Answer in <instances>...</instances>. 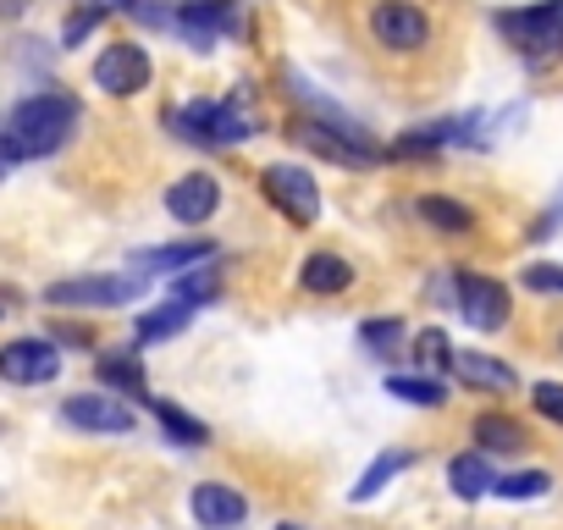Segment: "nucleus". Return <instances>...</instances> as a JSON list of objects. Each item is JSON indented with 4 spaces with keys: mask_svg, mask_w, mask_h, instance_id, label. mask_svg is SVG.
<instances>
[{
    "mask_svg": "<svg viewBox=\"0 0 563 530\" xmlns=\"http://www.w3.org/2000/svg\"><path fill=\"white\" fill-rule=\"evenodd\" d=\"M78 117H84V106L73 100V95H62V89H45V95H29L12 117H7V150L18 155V161H40V155H56L67 139H73V128H78Z\"/></svg>",
    "mask_w": 563,
    "mask_h": 530,
    "instance_id": "obj_1",
    "label": "nucleus"
},
{
    "mask_svg": "<svg viewBox=\"0 0 563 530\" xmlns=\"http://www.w3.org/2000/svg\"><path fill=\"white\" fill-rule=\"evenodd\" d=\"M166 122L188 139V144H205V150H227V144H243L260 133V111L249 106V95H227V100H194L183 111H166Z\"/></svg>",
    "mask_w": 563,
    "mask_h": 530,
    "instance_id": "obj_2",
    "label": "nucleus"
},
{
    "mask_svg": "<svg viewBox=\"0 0 563 530\" xmlns=\"http://www.w3.org/2000/svg\"><path fill=\"white\" fill-rule=\"evenodd\" d=\"M294 139H299L305 150L338 161V166H376V161L387 155V150H382L360 122H349L343 111H332V117H305V122L294 128Z\"/></svg>",
    "mask_w": 563,
    "mask_h": 530,
    "instance_id": "obj_3",
    "label": "nucleus"
},
{
    "mask_svg": "<svg viewBox=\"0 0 563 530\" xmlns=\"http://www.w3.org/2000/svg\"><path fill=\"white\" fill-rule=\"evenodd\" d=\"M497 29L508 34V45L525 56V62H552L563 56V0H541V7H525V12H503Z\"/></svg>",
    "mask_w": 563,
    "mask_h": 530,
    "instance_id": "obj_4",
    "label": "nucleus"
},
{
    "mask_svg": "<svg viewBox=\"0 0 563 530\" xmlns=\"http://www.w3.org/2000/svg\"><path fill=\"white\" fill-rule=\"evenodd\" d=\"M260 188H265V199L288 216L294 227H316V221H321V188H316V177H310L305 166L276 161V166L260 172Z\"/></svg>",
    "mask_w": 563,
    "mask_h": 530,
    "instance_id": "obj_5",
    "label": "nucleus"
},
{
    "mask_svg": "<svg viewBox=\"0 0 563 530\" xmlns=\"http://www.w3.org/2000/svg\"><path fill=\"white\" fill-rule=\"evenodd\" d=\"M144 294V272H117V277H73V283H51L45 299L62 310H111V305H133Z\"/></svg>",
    "mask_w": 563,
    "mask_h": 530,
    "instance_id": "obj_6",
    "label": "nucleus"
},
{
    "mask_svg": "<svg viewBox=\"0 0 563 530\" xmlns=\"http://www.w3.org/2000/svg\"><path fill=\"white\" fill-rule=\"evenodd\" d=\"M371 34H376L382 51L415 56L431 40V18L420 7H409V0H376V7H371Z\"/></svg>",
    "mask_w": 563,
    "mask_h": 530,
    "instance_id": "obj_7",
    "label": "nucleus"
},
{
    "mask_svg": "<svg viewBox=\"0 0 563 530\" xmlns=\"http://www.w3.org/2000/svg\"><path fill=\"white\" fill-rule=\"evenodd\" d=\"M177 29L194 51H210L216 40L243 34V12H238V0H188V7L177 12Z\"/></svg>",
    "mask_w": 563,
    "mask_h": 530,
    "instance_id": "obj_8",
    "label": "nucleus"
},
{
    "mask_svg": "<svg viewBox=\"0 0 563 530\" xmlns=\"http://www.w3.org/2000/svg\"><path fill=\"white\" fill-rule=\"evenodd\" d=\"M62 376V349L51 338H18L0 349V382H18V387H40Z\"/></svg>",
    "mask_w": 563,
    "mask_h": 530,
    "instance_id": "obj_9",
    "label": "nucleus"
},
{
    "mask_svg": "<svg viewBox=\"0 0 563 530\" xmlns=\"http://www.w3.org/2000/svg\"><path fill=\"white\" fill-rule=\"evenodd\" d=\"M150 56H144V45H106L100 56H95V84L106 89V95H117V100H128V95H139V89H150Z\"/></svg>",
    "mask_w": 563,
    "mask_h": 530,
    "instance_id": "obj_10",
    "label": "nucleus"
},
{
    "mask_svg": "<svg viewBox=\"0 0 563 530\" xmlns=\"http://www.w3.org/2000/svg\"><path fill=\"white\" fill-rule=\"evenodd\" d=\"M459 310L470 327L481 332H503L508 327V288L481 277V272H459Z\"/></svg>",
    "mask_w": 563,
    "mask_h": 530,
    "instance_id": "obj_11",
    "label": "nucleus"
},
{
    "mask_svg": "<svg viewBox=\"0 0 563 530\" xmlns=\"http://www.w3.org/2000/svg\"><path fill=\"white\" fill-rule=\"evenodd\" d=\"M62 415H67V426H78V431H100V437H122V431H133V409H128L122 398H111V393H78V398L62 404Z\"/></svg>",
    "mask_w": 563,
    "mask_h": 530,
    "instance_id": "obj_12",
    "label": "nucleus"
},
{
    "mask_svg": "<svg viewBox=\"0 0 563 530\" xmlns=\"http://www.w3.org/2000/svg\"><path fill=\"white\" fill-rule=\"evenodd\" d=\"M216 205H221V183H216L210 172H188V177H177V183L166 188V210H172V221L199 227V221L216 216Z\"/></svg>",
    "mask_w": 563,
    "mask_h": 530,
    "instance_id": "obj_13",
    "label": "nucleus"
},
{
    "mask_svg": "<svg viewBox=\"0 0 563 530\" xmlns=\"http://www.w3.org/2000/svg\"><path fill=\"white\" fill-rule=\"evenodd\" d=\"M188 508H194V519H199L205 530H238V525L249 519V503H243L232 486H221V481H205V486H194Z\"/></svg>",
    "mask_w": 563,
    "mask_h": 530,
    "instance_id": "obj_14",
    "label": "nucleus"
},
{
    "mask_svg": "<svg viewBox=\"0 0 563 530\" xmlns=\"http://www.w3.org/2000/svg\"><path fill=\"white\" fill-rule=\"evenodd\" d=\"M216 260V243L210 238H183V243H161V249H139L133 265L139 272H194V265Z\"/></svg>",
    "mask_w": 563,
    "mask_h": 530,
    "instance_id": "obj_15",
    "label": "nucleus"
},
{
    "mask_svg": "<svg viewBox=\"0 0 563 530\" xmlns=\"http://www.w3.org/2000/svg\"><path fill=\"white\" fill-rule=\"evenodd\" d=\"M349 283H354V265H349L343 254H332V249L305 254V265H299V288H305V294H316V299L349 294Z\"/></svg>",
    "mask_w": 563,
    "mask_h": 530,
    "instance_id": "obj_16",
    "label": "nucleus"
},
{
    "mask_svg": "<svg viewBox=\"0 0 563 530\" xmlns=\"http://www.w3.org/2000/svg\"><path fill=\"white\" fill-rule=\"evenodd\" d=\"M415 216H420L426 227L448 232V238H464V232L475 227V210L459 205V199H448V194H420V199H415Z\"/></svg>",
    "mask_w": 563,
    "mask_h": 530,
    "instance_id": "obj_17",
    "label": "nucleus"
},
{
    "mask_svg": "<svg viewBox=\"0 0 563 530\" xmlns=\"http://www.w3.org/2000/svg\"><path fill=\"white\" fill-rule=\"evenodd\" d=\"M448 486L464 497V503H481L486 492H497V475H492V464H486V453L475 448V453H459L453 464H448Z\"/></svg>",
    "mask_w": 563,
    "mask_h": 530,
    "instance_id": "obj_18",
    "label": "nucleus"
},
{
    "mask_svg": "<svg viewBox=\"0 0 563 530\" xmlns=\"http://www.w3.org/2000/svg\"><path fill=\"white\" fill-rule=\"evenodd\" d=\"M470 437L481 442V453H514V448H525L530 442V431L514 420V415H475V426H470Z\"/></svg>",
    "mask_w": 563,
    "mask_h": 530,
    "instance_id": "obj_19",
    "label": "nucleus"
},
{
    "mask_svg": "<svg viewBox=\"0 0 563 530\" xmlns=\"http://www.w3.org/2000/svg\"><path fill=\"white\" fill-rule=\"evenodd\" d=\"M453 371H459V382L486 387V393H514V387H519V376H514L508 365L486 360V354H453Z\"/></svg>",
    "mask_w": 563,
    "mask_h": 530,
    "instance_id": "obj_20",
    "label": "nucleus"
},
{
    "mask_svg": "<svg viewBox=\"0 0 563 530\" xmlns=\"http://www.w3.org/2000/svg\"><path fill=\"white\" fill-rule=\"evenodd\" d=\"M144 404L155 409L161 431H166V437H172L177 448H205V442H210V431H205V426H199L194 415H183V409H177L172 398H144Z\"/></svg>",
    "mask_w": 563,
    "mask_h": 530,
    "instance_id": "obj_21",
    "label": "nucleus"
},
{
    "mask_svg": "<svg viewBox=\"0 0 563 530\" xmlns=\"http://www.w3.org/2000/svg\"><path fill=\"white\" fill-rule=\"evenodd\" d=\"M194 321V305H177V299H166L161 310H144L139 316V343H161V338H177L183 327Z\"/></svg>",
    "mask_w": 563,
    "mask_h": 530,
    "instance_id": "obj_22",
    "label": "nucleus"
},
{
    "mask_svg": "<svg viewBox=\"0 0 563 530\" xmlns=\"http://www.w3.org/2000/svg\"><path fill=\"white\" fill-rule=\"evenodd\" d=\"M100 382L106 387H122V393H133V398H150V387H144V360L139 354H100Z\"/></svg>",
    "mask_w": 563,
    "mask_h": 530,
    "instance_id": "obj_23",
    "label": "nucleus"
},
{
    "mask_svg": "<svg viewBox=\"0 0 563 530\" xmlns=\"http://www.w3.org/2000/svg\"><path fill=\"white\" fill-rule=\"evenodd\" d=\"M216 294H221V272H216V265H194V272H183V277L172 283V299H177V305H194V310L210 305Z\"/></svg>",
    "mask_w": 563,
    "mask_h": 530,
    "instance_id": "obj_24",
    "label": "nucleus"
},
{
    "mask_svg": "<svg viewBox=\"0 0 563 530\" xmlns=\"http://www.w3.org/2000/svg\"><path fill=\"white\" fill-rule=\"evenodd\" d=\"M387 393L404 398V404H420V409H442L448 404V387L431 382V376H387Z\"/></svg>",
    "mask_w": 563,
    "mask_h": 530,
    "instance_id": "obj_25",
    "label": "nucleus"
},
{
    "mask_svg": "<svg viewBox=\"0 0 563 530\" xmlns=\"http://www.w3.org/2000/svg\"><path fill=\"white\" fill-rule=\"evenodd\" d=\"M398 343H404V321H393V316H382V321H365V327H360V349H365L371 360H393V354H398Z\"/></svg>",
    "mask_w": 563,
    "mask_h": 530,
    "instance_id": "obj_26",
    "label": "nucleus"
},
{
    "mask_svg": "<svg viewBox=\"0 0 563 530\" xmlns=\"http://www.w3.org/2000/svg\"><path fill=\"white\" fill-rule=\"evenodd\" d=\"M459 128H464V122H426V128L404 133V139L393 144V155H431V150H442V144H448Z\"/></svg>",
    "mask_w": 563,
    "mask_h": 530,
    "instance_id": "obj_27",
    "label": "nucleus"
},
{
    "mask_svg": "<svg viewBox=\"0 0 563 530\" xmlns=\"http://www.w3.org/2000/svg\"><path fill=\"white\" fill-rule=\"evenodd\" d=\"M547 492H552V475L547 470H519V475H503L497 481V497H508V503H536Z\"/></svg>",
    "mask_w": 563,
    "mask_h": 530,
    "instance_id": "obj_28",
    "label": "nucleus"
},
{
    "mask_svg": "<svg viewBox=\"0 0 563 530\" xmlns=\"http://www.w3.org/2000/svg\"><path fill=\"white\" fill-rule=\"evenodd\" d=\"M398 470H409V453H382V459H376V464L360 475V486H354V503H371V497H376V492H382V486L398 475Z\"/></svg>",
    "mask_w": 563,
    "mask_h": 530,
    "instance_id": "obj_29",
    "label": "nucleus"
},
{
    "mask_svg": "<svg viewBox=\"0 0 563 530\" xmlns=\"http://www.w3.org/2000/svg\"><path fill=\"white\" fill-rule=\"evenodd\" d=\"M415 360H420V365H453V343H448V332H442V327H426V332L415 338Z\"/></svg>",
    "mask_w": 563,
    "mask_h": 530,
    "instance_id": "obj_30",
    "label": "nucleus"
},
{
    "mask_svg": "<svg viewBox=\"0 0 563 530\" xmlns=\"http://www.w3.org/2000/svg\"><path fill=\"white\" fill-rule=\"evenodd\" d=\"M525 288L530 294H563V265H552V260L525 265Z\"/></svg>",
    "mask_w": 563,
    "mask_h": 530,
    "instance_id": "obj_31",
    "label": "nucleus"
},
{
    "mask_svg": "<svg viewBox=\"0 0 563 530\" xmlns=\"http://www.w3.org/2000/svg\"><path fill=\"white\" fill-rule=\"evenodd\" d=\"M530 398H536V409H541L547 420H558V426H563V382H536V387H530Z\"/></svg>",
    "mask_w": 563,
    "mask_h": 530,
    "instance_id": "obj_32",
    "label": "nucleus"
},
{
    "mask_svg": "<svg viewBox=\"0 0 563 530\" xmlns=\"http://www.w3.org/2000/svg\"><path fill=\"white\" fill-rule=\"evenodd\" d=\"M128 12H133L139 23H150V29H166V23H177L166 7H155V0H128Z\"/></svg>",
    "mask_w": 563,
    "mask_h": 530,
    "instance_id": "obj_33",
    "label": "nucleus"
},
{
    "mask_svg": "<svg viewBox=\"0 0 563 530\" xmlns=\"http://www.w3.org/2000/svg\"><path fill=\"white\" fill-rule=\"evenodd\" d=\"M95 23H100V12H78V18L67 23V45H78V40H84V34L95 29Z\"/></svg>",
    "mask_w": 563,
    "mask_h": 530,
    "instance_id": "obj_34",
    "label": "nucleus"
},
{
    "mask_svg": "<svg viewBox=\"0 0 563 530\" xmlns=\"http://www.w3.org/2000/svg\"><path fill=\"white\" fill-rule=\"evenodd\" d=\"M558 221H563V194H558V199H552V205H547V216H541V221H536V227H530V232H536V238H547V232H552V227H558Z\"/></svg>",
    "mask_w": 563,
    "mask_h": 530,
    "instance_id": "obj_35",
    "label": "nucleus"
},
{
    "mask_svg": "<svg viewBox=\"0 0 563 530\" xmlns=\"http://www.w3.org/2000/svg\"><path fill=\"white\" fill-rule=\"evenodd\" d=\"M111 7H128V0H78V12H111Z\"/></svg>",
    "mask_w": 563,
    "mask_h": 530,
    "instance_id": "obj_36",
    "label": "nucleus"
},
{
    "mask_svg": "<svg viewBox=\"0 0 563 530\" xmlns=\"http://www.w3.org/2000/svg\"><path fill=\"white\" fill-rule=\"evenodd\" d=\"M23 7H29V0H0V18H18Z\"/></svg>",
    "mask_w": 563,
    "mask_h": 530,
    "instance_id": "obj_37",
    "label": "nucleus"
},
{
    "mask_svg": "<svg viewBox=\"0 0 563 530\" xmlns=\"http://www.w3.org/2000/svg\"><path fill=\"white\" fill-rule=\"evenodd\" d=\"M12 161H18V155L7 150V139H0V177H7V172H12Z\"/></svg>",
    "mask_w": 563,
    "mask_h": 530,
    "instance_id": "obj_38",
    "label": "nucleus"
},
{
    "mask_svg": "<svg viewBox=\"0 0 563 530\" xmlns=\"http://www.w3.org/2000/svg\"><path fill=\"white\" fill-rule=\"evenodd\" d=\"M276 530H305V525H276Z\"/></svg>",
    "mask_w": 563,
    "mask_h": 530,
    "instance_id": "obj_39",
    "label": "nucleus"
},
{
    "mask_svg": "<svg viewBox=\"0 0 563 530\" xmlns=\"http://www.w3.org/2000/svg\"><path fill=\"white\" fill-rule=\"evenodd\" d=\"M558 349H563V338H558Z\"/></svg>",
    "mask_w": 563,
    "mask_h": 530,
    "instance_id": "obj_40",
    "label": "nucleus"
}]
</instances>
